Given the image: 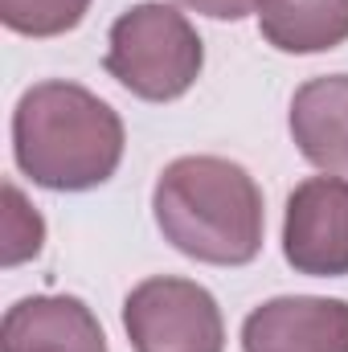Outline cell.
<instances>
[{"mask_svg": "<svg viewBox=\"0 0 348 352\" xmlns=\"http://www.w3.org/2000/svg\"><path fill=\"white\" fill-rule=\"evenodd\" d=\"M123 119L78 82H37L12 111V160L50 192H87L107 184L123 160Z\"/></svg>", "mask_w": 348, "mask_h": 352, "instance_id": "obj_1", "label": "cell"}, {"mask_svg": "<svg viewBox=\"0 0 348 352\" xmlns=\"http://www.w3.org/2000/svg\"><path fill=\"white\" fill-rule=\"evenodd\" d=\"M152 213L164 242L193 263L246 266L262 250V188L226 156L173 160L152 188Z\"/></svg>", "mask_w": 348, "mask_h": 352, "instance_id": "obj_2", "label": "cell"}, {"mask_svg": "<svg viewBox=\"0 0 348 352\" xmlns=\"http://www.w3.org/2000/svg\"><path fill=\"white\" fill-rule=\"evenodd\" d=\"M102 66L135 98L173 102L180 94H188L193 82L201 78L205 45L180 8L144 0L111 25Z\"/></svg>", "mask_w": 348, "mask_h": 352, "instance_id": "obj_3", "label": "cell"}, {"mask_svg": "<svg viewBox=\"0 0 348 352\" xmlns=\"http://www.w3.org/2000/svg\"><path fill=\"white\" fill-rule=\"evenodd\" d=\"M123 328L135 352H226L217 299L176 274H152L127 291Z\"/></svg>", "mask_w": 348, "mask_h": 352, "instance_id": "obj_4", "label": "cell"}, {"mask_svg": "<svg viewBox=\"0 0 348 352\" xmlns=\"http://www.w3.org/2000/svg\"><path fill=\"white\" fill-rule=\"evenodd\" d=\"M283 258L295 274L345 278L348 274V180L307 176L287 197Z\"/></svg>", "mask_w": 348, "mask_h": 352, "instance_id": "obj_5", "label": "cell"}, {"mask_svg": "<svg viewBox=\"0 0 348 352\" xmlns=\"http://www.w3.org/2000/svg\"><path fill=\"white\" fill-rule=\"evenodd\" d=\"M242 352H348V303L324 295H279L242 324Z\"/></svg>", "mask_w": 348, "mask_h": 352, "instance_id": "obj_6", "label": "cell"}, {"mask_svg": "<svg viewBox=\"0 0 348 352\" xmlns=\"http://www.w3.org/2000/svg\"><path fill=\"white\" fill-rule=\"evenodd\" d=\"M0 352H107V336L78 295H29L4 311Z\"/></svg>", "mask_w": 348, "mask_h": 352, "instance_id": "obj_7", "label": "cell"}, {"mask_svg": "<svg viewBox=\"0 0 348 352\" xmlns=\"http://www.w3.org/2000/svg\"><path fill=\"white\" fill-rule=\"evenodd\" d=\"M287 123L307 164L348 180V74L307 78L291 98Z\"/></svg>", "mask_w": 348, "mask_h": 352, "instance_id": "obj_8", "label": "cell"}, {"mask_svg": "<svg viewBox=\"0 0 348 352\" xmlns=\"http://www.w3.org/2000/svg\"><path fill=\"white\" fill-rule=\"evenodd\" d=\"M259 33L279 54H328L348 41V0H262Z\"/></svg>", "mask_w": 348, "mask_h": 352, "instance_id": "obj_9", "label": "cell"}, {"mask_svg": "<svg viewBox=\"0 0 348 352\" xmlns=\"http://www.w3.org/2000/svg\"><path fill=\"white\" fill-rule=\"evenodd\" d=\"M90 0H0L4 29L21 37H62L83 25Z\"/></svg>", "mask_w": 348, "mask_h": 352, "instance_id": "obj_10", "label": "cell"}, {"mask_svg": "<svg viewBox=\"0 0 348 352\" xmlns=\"http://www.w3.org/2000/svg\"><path fill=\"white\" fill-rule=\"evenodd\" d=\"M0 263L4 266H21L29 258L41 254V242H45V221L41 213L25 201V192L8 180L4 184V226H0Z\"/></svg>", "mask_w": 348, "mask_h": 352, "instance_id": "obj_11", "label": "cell"}, {"mask_svg": "<svg viewBox=\"0 0 348 352\" xmlns=\"http://www.w3.org/2000/svg\"><path fill=\"white\" fill-rule=\"evenodd\" d=\"M176 4H184L201 16H213V21H242V16L259 12L262 0H176Z\"/></svg>", "mask_w": 348, "mask_h": 352, "instance_id": "obj_12", "label": "cell"}]
</instances>
